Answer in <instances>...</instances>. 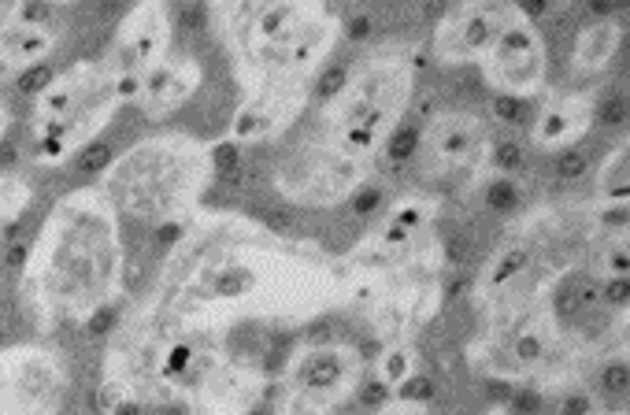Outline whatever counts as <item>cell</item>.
<instances>
[{"instance_id":"6da1fadb","label":"cell","mask_w":630,"mask_h":415,"mask_svg":"<svg viewBox=\"0 0 630 415\" xmlns=\"http://www.w3.org/2000/svg\"><path fill=\"white\" fill-rule=\"evenodd\" d=\"M123 241L116 205L97 189L64 197L23 260V305L42 327L86 323L116 308Z\"/></svg>"},{"instance_id":"7a4b0ae2","label":"cell","mask_w":630,"mask_h":415,"mask_svg":"<svg viewBox=\"0 0 630 415\" xmlns=\"http://www.w3.org/2000/svg\"><path fill=\"white\" fill-rule=\"evenodd\" d=\"M211 156L189 138H152L130 149L108 167V189L116 205L141 219H178L193 208L211 182Z\"/></svg>"},{"instance_id":"3957f363","label":"cell","mask_w":630,"mask_h":415,"mask_svg":"<svg viewBox=\"0 0 630 415\" xmlns=\"http://www.w3.org/2000/svg\"><path fill=\"white\" fill-rule=\"evenodd\" d=\"M123 100V75L108 59H75L34 100V156L59 164L86 153Z\"/></svg>"},{"instance_id":"277c9868","label":"cell","mask_w":630,"mask_h":415,"mask_svg":"<svg viewBox=\"0 0 630 415\" xmlns=\"http://www.w3.org/2000/svg\"><path fill=\"white\" fill-rule=\"evenodd\" d=\"M67 397V363L42 346L0 349V415H56Z\"/></svg>"},{"instance_id":"5b68a950","label":"cell","mask_w":630,"mask_h":415,"mask_svg":"<svg viewBox=\"0 0 630 415\" xmlns=\"http://www.w3.org/2000/svg\"><path fill=\"white\" fill-rule=\"evenodd\" d=\"M197 86L200 67L186 53H167L138 75H123V97L138 100L149 116H164V111L186 105Z\"/></svg>"},{"instance_id":"8992f818","label":"cell","mask_w":630,"mask_h":415,"mask_svg":"<svg viewBox=\"0 0 630 415\" xmlns=\"http://www.w3.org/2000/svg\"><path fill=\"white\" fill-rule=\"evenodd\" d=\"M167 12L160 4H138L123 15V23L116 30V53L108 64L119 75H138L149 64H156L160 56H167Z\"/></svg>"},{"instance_id":"52a82bcc","label":"cell","mask_w":630,"mask_h":415,"mask_svg":"<svg viewBox=\"0 0 630 415\" xmlns=\"http://www.w3.org/2000/svg\"><path fill=\"white\" fill-rule=\"evenodd\" d=\"M542 45H537L534 30L526 23H515L512 30H501V37L493 42L490 64L486 75L490 83L508 97H523L542 83Z\"/></svg>"},{"instance_id":"ba28073f","label":"cell","mask_w":630,"mask_h":415,"mask_svg":"<svg viewBox=\"0 0 630 415\" xmlns=\"http://www.w3.org/2000/svg\"><path fill=\"white\" fill-rule=\"evenodd\" d=\"M56 34L48 26V8L15 4L12 19L0 26V67H37L53 53Z\"/></svg>"},{"instance_id":"9c48e42d","label":"cell","mask_w":630,"mask_h":415,"mask_svg":"<svg viewBox=\"0 0 630 415\" xmlns=\"http://www.w3.org/2000/svg\"><path fill=\"white\" fill-rule=\"evenodd\" d=\"M475 123H479V119H438V127H434L438 153L445 160H471V153L482 141V130Z\"/></svg>"},{"instance_id":"30bf717a","label":"cell","mask_w":630,"mask_h":415,"mask_svg":"<svg viewBox=\"0 0 630 415\" xmlns=\"http://www.w3.org/2000/svg\"><path fill=\"white\" fill-rule=\"evenodd\" d=\"M619 48V26L616 23H594L578 34V45H575V59L583 67H605L612 53Z\"/></svg>"},{"instance_id":"8fae6325","label":"cell","mask_w":630,"mask_h":415,"mask_svg":"<svg viewBox=\"0 0 630 415\" xmlns=\"http://www.w3.org/2000/svg\"><path fill=\"white\" fill-rule=\"evenodd\" d=\"M583 123H586V108L578 105V100H564V105H553L545 111L534 138L542 141V145H556V141H564L567 134H575Z\"/></svg>"},{"instance_id":"7c38bea8","label":"cell","mask_w":630,"mask_h":415,"mask_svg":"<svg viewBox=\"0 0 630 415\" xmlns=\"http://www.w3.org/2000/svg\"><path fill=\"white\" fill-rule=\"evenodd\" d=\"M30 205V186L23 178L0 171V241L12 234V227L23 216V208Z\"/></svg>"},{"instance_id":"4fadbf2b","label":"cell","mask_w":630,"mask_h":415,"mask_svg":"<svg viewBox=\"0 0 630 415\" xmlns=\"http://www.w3.org/2000/svg\"><path fill=\"white\" fill-rule=\"evenodd\" d=\"M420 127H398L390 138H385V160H390L393 167H401V164H409V160L415 156V149H420Z\"/></svg>"},{"instance_id":"5bb4252c","label":"cell","mask_w":630,"mask_h":415,"mask_svg":"<svg viewBox=\"0 0 630 415\" xmlns=\"http://www.w3.org/2000/svg\"><path fill=\"white\" fill-rule=\"evenodd\" d=\"M515 205H520V182L508 175H497L490 186H486V208L504 216V211H515Z\"/></svg>"},{"instance_id":"9a60e30c","label":"cell","mask_w":630,"mask_h":415,"mask_svg":"<svg viewBox=\"0 0 630 415\" xmlns=\"http://www.w3.org/2000/svg\"><path fill=\"white\" fill-rule=\"evenodd\" d=\"M601 189L612 200H627V145L616 149L612 160H608V167L601 175Z\"/></svg>"},{"instance_id":"2e32d148","label":"cell","mask_w":630,"mask_h":415,"mask_svg":"<svg viewBox=\"0 0 630 415\" xmlns=\"http://www.w3.org/2000/svg\"><path fill=\"white\" fill-rule=\"evenodd\" d=\"M409 374H415V363H412L409 349L385 352V357H382V382H385V386H401Z\"/></svg>"},{"instance_id":"e0dca14e","label":"cell","mask_w":630,"mask_h":415,"mask_svg":"<svg viewBox=\"0 0 630 415\" xmlns=\"http://www.w3.org/2000/svg\"><path fill=\"white\" fill-rule=\"evenodd\" d=\"M345 89H349V67H345V64H330L319 75V83H315V97H319V100H338Z\"/></svg>"},{"instance_id":"ac0fdd59","label":"cell","mask_w":630,"mask_h":415,"mask_svg":"<svg viewBox=\"0 0 630 415\" xmlns=\"http://www.w3.org/2000/svg\"><path fill=\"white\" fill-rule=\"evenodd\" d=\"M523 164H526V156H523L520 141H501V145L493 149V167L501 171V175L512 178V171H520Z\"/></svg>"},{"instance_id":"d6986e66","label":"cell","mask_w":630,"mask_h":415,"mask_svg":"<svg viewBox=\"0 0 630 415\" xmlns=\"http://www.w3.org/2000/svg\"><path fill=\"white\" fill-rule=\"evenodd\" d=\"M208 156H211V171H216V175H233L241 164L238 145H233V141H219L216 149H208Z\"/></svg>"},{"instance_id":"ffe728a7","label":"cell","mask_w":630,"mask_h":415,"mask_svg":"<svg viewBox=\"0 0 630 415\" xmlns=\"http://www.w3.org/2000/svg\"><path fill=\"white\" fill-rule=\"evenodd\" d=\"M434 397V382L426 379V374H409V379L401 382V401L404 404H426Z\"/></svg>"},{"instance_id":"44dd1931","label":"cell","mask_w":630,"mask_h":415,"mask_svg":"<svg viewBox=\"0 0 630 415\" xmlns=\"http://www.w3.org/2000/svg\"><path fill=\"white\" fill-rule=\"evenodd\" d=\"M490 111L497 123H520L523 119V97H508V94H497L490 100Z\"/></svg>"},{"instance_id":"7402d4cb","label":"cell","mask_w":630,"mask_h":415,"mask_svg":"<svg viewBox=\"0 0 630 415\" xmlns=\"http://www.w3.org/2000/svg\"><path fill=\"white\" fill-rule=\"evenodd\" d=\"M523 267H526V252H523V249H512L501 263H497V271L490 275V282H493V286H501V282H508V279L520 275Z\"/></svg>"},{"instance_id":"603a6c76","label":"cell","mask_w":630,"mask_h":415,"mask_svg":"<svg viewBox=\"0 0 630 415\" xmlns=\"http://www.w3.org/2000/svg\"><path fill=\"white\" fill-rule=\"evenodd\" d=\"M597 123L605 127H623L627 123V97H608L601 108H597Z\"/></svg>"},{"instance_id":"cb8c5ba5","label":"cell","mask_w":630,"mask_h":415,"mask_svg":"<svg viewBox=\"0 0 630 415\" xmlns=\"http://www.w3.org/2000/svg\"><path fill=\"white\" fill-rule=\"evenodd\" d=\"M542 349H545L542 334H534V330H523V334H520V341H515V360H523V363H534V360H542Z\"/></svg>"},{"instance_id":"d4e9b609","label":"cell","mask_w":630,"mask_h":415,"mask_svg":"<svg viewBox=\"0 0 630 415\" xmlns=\"http://www.w3.org/2000/svg\"><path fill=\"white\" fill-rule=\"evenodd\" d=\"M627 382H630V371H627V360H612L601 374V386L608 393H627Z\"/></svg>"},{"instance_id":"484cf974","label":"cell","mask_w":630,"mask_h":415,"mask_svg":"<svg viewBox=\"0 0 630 415\" xmlns=\"http://www.w3.org/2000/svg\"><path fill=\"white\" fill-rule=\"evenodd\" d=\"M586 156L583 153H564L561 156V164H556V175H561L564 182H575V178H583L586 175Z\"/></svg>"},{"instance_id":"4316f807","label":"cell","mask_w":630,"mask_h":415,"mask_svg":"<svg viewBox=\"0 0 630 415\" xmlns=\"http://www.w3.org/2000/svg\"><path fill=\"white\" fill-rule=\"evenodd\" d=\"M385 397H390V386H385V382L379 379V382H368V386H363L360 404H368V408H382Z\"/></svg>"},{"instance_id":"83f0119b","label":"cell","mask_w":630,"mask_h":415,"mask_svg":"<svg viewBox=\"0 0 630 415\" xmlns=\"http://www.w3.org/2000/svg\"><path fill=\"white\" fill-rule=\"evenodd\" d=\"M105 164H108V149H100V145H89L86 153L78 156V167H83V171H97Z\"/></svg>"},{"instance_id":"f1b7e54d","label":"cell","mask_w":630,"mask_h":415,"mask_svg":"<svg viewBox=\"0 0 630 415\" xmlns=\"http://www.w3.org/2000/svg\"><path fill=\"white\" fill-rule=\"evenodd\" d=\"M512 401H515V408L526 412V415L542 408V393H534V390H515V393H512Z\"/></svg>"},{"instance_id":"f546056e","label":"cell","mask_w":630,"mask_h":415,"mask_svg":"<svg viewBox=\"0 0 630 415\" xmlns=\"http://www.w3.org/2000/svg\"><path fill=\"white\" fill-rule=\"evenodd\" d=\"M608 271H612V279H627V245L612 249V256H608Z\"/></svg>"},{"instance_id":"4dcf8cb0","label":"cell","mask_w":630,"mask_h":415,"mask_svg":"<svg viewBox=\"0 0 630 415\" xmlns=\"http://www.w3.org/2000/svg\"><path fill=\"white\" fill-rule=\"evenodd\" d=\"M357 216H371L374 208H379V189H363V194H357Z\"/></svg>"},{"instance_id":"1f68e13d","label":"cell","mask_w":630,"mask_h":415,"mask_svg":"<svg viewBox=\"0 0 630 415\" xmlns=\"http://www.w3.org/2000/svg\"><path fill=\"white\" fill-rule=\"evenodd\" d=\"M605 301H608V305H627V279H612V282H608Z\"/></svg>"},{"instance_id":"d6a6232c","label":"cell","mask_w":630,"mask_h":415,"mask_svg":"<svg viewBox=\"0 0 630 415\" xmlns=\"http://www.w3.org/2000/svg\"><path fill=\"white\" fill-rule=\"evenodd\" d=\"M349 37H352V42H368V37H371V15H357V19H352V23H349Z\"/></svg>"},{"instance_id":"836d02e7","label":"cell","mask_w":630,"mask_h":415,"mask_svg":"<svg viewBox=\"0 0 630 415\" xmlns=\"http://www.w3.org/2000/svg\"><path fill=\"white\" fill-rule=\"evenodd\" d=\"M589 412H594V401L589 397H567L561 408V415H589Z\"/></svg>"},{"instance_id":"e575fe53","label":"cell","mask_w":630,"mask_h":415,"mask_svg":"<svg viewBox=\"0 0 630 415\" xmlns=\"http://www.w3.org/2000/svg\"><path fill=\"white\" fill-rule=\"evenodd\" d=\"M545 12H548L545 0H534V4H520V8H515V15H520V19H542Z\"/></svg>"},{"instance_id":"d590c367","label":"cell","mask_w":630,"mask_h":415,"mask_svg":"<svg viewBox=\"0 0 630 415\" xmlns=\"http://www.w3.org/2000/svg\"><path fill=\"white\" fill-rule=\"evenodd\" d=\"M490 393H493V397L497 401H512V382H501V379H497V382H490Z\"/></svg>"},{"instance_id":"8d00e7d4","label":"cell","mask_w":630,"mask_h":415,"mask_svg":"<svg viewBox=\"0 0 630 415\" xmlns=\"http://www.w3.org/2000/svg\"><path fill=\"white\" fill-rule=\"evenodd\" d=\"M589 12L601 15V19H608V15H616V12H619V4H612V0H597V4H589Z\"/></svg>"},{"instance_id":"74e56055","label":"cell","mask_w":630,"mask_h":415,"mask_svg":"<svg viewBox=\"0 0 630 415\" xmlns=\"http://www.w3.org/2000/svg\"><path fill=\"white\" fill-rule=\"evenodd\" d=\"M4 130H8V108L4 100H0V141H4Z\"/></svg>"},{"instance_id":"f35d334b","label":"cell","mask_w":630,"mask_h":415,"mask_svg":"<svg viewBox=\"0 0 630 415\" xmlns=\"http://www.w3.org/2000/svg\"><path fill=\"white\" fill-rule=\"evenodd\" d=\"M252 415H271V408H257V412H252Z\"/></svg>"},{"instance_id":"ab89813d","label":"cell","mask_w":630,"mask_h":415,"mask_svg":"<svg viewBox=\"0 0 630 415\" xmlns=\"http://www.w3.org/2000/svg\"><path fill=\"white\" fill-rule=\"evenodd\" d=\"M493 415H501V412H493Z\"/></svg>"}]
</instances>
